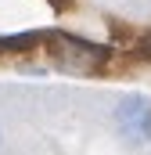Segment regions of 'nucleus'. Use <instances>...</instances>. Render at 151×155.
<instances>
[{
	"label": "nucleus",
	"instance_id": "f257e3e1",
	"mask_svg": "<svg viewBox=\"0 0 151 155\" xmlns=\"http://www.w3.org/2000/svg\"><path fill=\"white\" fill-rule=\"evenodd\" d=\"M115 134L119 141H126L130 148L151 144V101L144 94H126L115 105Z\"/></svg>",
	"mask_w": 151,
	"mask_h": 155
},
{
	"label": "nucleus",
	"instance_id": "f03ea898",
	"mask_svg": "<svg viewBox=\"0 0 151 155\" xmlns=\"http://www.w3.org/2000/svg\"><path fill=\"white\" fill-rule=\"evenodd\" d=\"M54 47V61L69 72H90L94 65H101L108 58V47H97V43H86L79 36H69V33H58L50 40Z\"/></svg>",
	"mask_w": 151,
	"mask_h": 155
},
{
	"label": "nucleus",
	"instance_id": "7ed1b4c3",
	"mask_svg": "<svg viewBox=\"0 0 151 155\" xmlns=\"http://www.w3.org/2000/svg\"><path fill=\"white\" fill-rule=\"evenodd\" d=\"M140 51H144V54H148V58H151V36L144 40V43H140Z\"/></svg>",
	"mask_w": 151,
	"mask_h": 155
},
{
	"label": "nucleus",
	"instance_id": "20e7f679",
	"mask_svg": "<svg viewBox=\"0 0 151 155\" xmlns=\"http://www.w3.org/2000/svg\"><path fill=\"white\" fill-rule=\"evenodd\" d=\"M0 144H4V134H0Z\"/></svg>",
	"mask_w": 151,
	"mask_h": 155
}]
</instances>
